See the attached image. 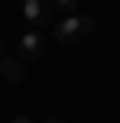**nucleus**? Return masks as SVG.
Listing matches in <instances>:
<instances>
[{
    "instance_id": "f03ea898",
    "label": "nucleus",
    "mask_w": 120,
    "mask_h": 123,
    "mask_svg": "<svg viewBox=\"0 0 120 123\" xmlns=\"http://www.w3.org/2000/svg\"><path fill=\"white\" fill-rule=\"evenodd\" d=\"M23 13L32 26H45L55 16V6H52V0H23Z\"/></svg>"
},
{
    "instance_id": "423d86ee",
    "label": "nucleus",
    "mask_w": 120,
    "mask_h": 123,
    "mask_svg": "<svg viewBox=\"0 0 120 123\" xmlns=\"http://www.w3.org/2000/svg\"><path fill=\"white\" fill-rule=\"evenodd\" d=\"M10 123H32V120H29V117H26V113H16V117H13Z\"/></svg>"
},
{
    "instance_id": "0eeeda50",
    "label": "nucleus",
    "mask_w": 120,
    "mask_h": 123,
    "mask_svg": "<svg viewBox=\"0 0 120 123\" xmlns=\"http://www.w3.org/2000/svg\"><path fill=\"white\" fill-rule=\"evenodd\" d=\"M42 123H65V120H58V117H49V120H42Z\"/></svg>"
},
{
    "instance_id": "6e6552de",
    "label": "nucleus",
    "mask_w": 120,
    "mask_h": 123,
    "mask_svg": "<svg viewBox=\"0 0 120 123\" xmlns=\"http://www.w3.org/2000/svg\"><path fill=\"white\" fill-rule=\"evenodd\" d=\"M6 55V49H3V39H0V58H3Z\"/></svg>"
},
{
    "instance_id": "39448f33",
    "label": "nucleus",
    "mask_w": 120,
    "mask_h": 123,
    "mask_svg": "<svg viewBox=\"0 0 120 123\" xmlns=\"http://www.w3.org/2000/svg\"><path fill=\"white\" fill-rule=\"evenodd\" d=\"M78 0H52V6H58V10H75Z\"/></svg>"
},
{
    "instance_id": "20e7f679",
    "label": "nucleus",
    "mask_w": 120,
    "mask_h": 123,
    "mask_svg": "<svg viewBox=\"0 0 120 123\" xmlns=\"http://www.w3.org/2000/svg\"><path fill=\"white\" fill-rule=\"evenodd\" d=\"M0 78L10 81V84H19V81L26 78L23 62H19V58H10V55H3V58H0Z\"/></svg>"
},
{
    "instance_id": "f257e3e1",
    "label": "nucleus",
    "mask_w": 120,
    "mask_h": 123,
    "mask_svg": "<svg viewBox=\"0 0 120 123\" xmlns=\"http://www.w3.org/2000/svg\"><path fill=\"white\" fill-rule=\"evenodd\" d=\"M91 29H94L91 16H68L55 26V39H58V45H78Z\"/></svg>"
},
{
    "instance_id": "7ed1b4c3",
    "label": "nucleus",
    "mask_w": 120,
    "mask_h": 123,
    "mask_svg": "<svg viewBox=\"0 0 120 123\" xmlns=\"http://www.w3.org/2000/svg\"><path fill=\"white\" fill-rule=\"evenodd\" d=\"M45 52V39L39 36V32H26L23 39H19V62L23 58H39Z\"/></svg>"
}]
</instances>
